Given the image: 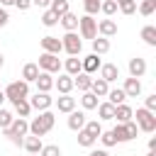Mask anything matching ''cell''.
Segmentation results:
<instances>
[{
    "label": "cell",
    "mask_w": 156,
    "mask_h": 156,
    "mask_svg": "<svg viewBox=\"0 0 156 156\" xmlns=\"http://www.w3.org/2000/svg\"><path fill=\"white\" fill-rule=\"evenodd\" d=\"M54 124H56V115L51 110H44V112H39V117H34L29 122V134L32 136H44L46 132L54 129Z\"/></svg>",
    "instance_id": "1"
},
{
    "label": "cell",
    "mask_w": 156,
    "mask_h": 156,
    "mask_svg": "<svg viewBox=\"0 0 156 156\" xmlns=\"http://www.w3.org/2000/svg\"><path fill=\"white\" fill-rule=\"evenodd\" d=\"M2 134H5L15 146H22L24 136L29 134V122H27L24 117H15V119L10 122V127H5V129H2Z\"/></svg>",
    "instance_id": "2"
},
{
    "label": "cell",
    "mask_w": 156,
    "mask_h": 156,
    "mask_svg": "<svg viewBox=\"0 0 156 156\" xmlns=\"http://www.w3.org/2000/svg\"><path fill=\"white\" fill-rule=\"evenodd\" d=\"M132 117H136L134 122H136L139 132H144V134H154V132H156V115H154L151 110L139 107L136 112H132Z\"/></svg>",
    "instance_id": "3"
},
{
    "label": "cell",
    "mask_w": 156,
    "mask_h": 156,
    "mask_svg": "<svg viewBox=\"0 0 156 156\" xmlns=\"http://www.w3.org/2000/svg\"><path fill=\"white\" fill-rule=\"evenodd\" d=\"M29 98V83L27 80H12L5 88V100L17 102V100H27Z\"/></svg>",
    "instance_id": "4"
},
{
    "label": "cell",
    "mask_w": 156,
    "mask_h": 156,
    "mask_svg": "<svg viewBox=\"0 0 156 156\" xmlns=\"http://www.w3.org/2000/svg\"><path fill=\"white\" fill-rule=\"evenodd\" d=\"M78 29H80V39H95L98 37V20L93 15H83L78 17Z\"/></svg>",
    "instance_id": "5"
},
{
    "label": "cell",
    "mask_w": 156,
    "mask_h": 156,
    "mask_svg": "<svg viewBox=\"0 0 156 156\" xmlns=\"http://www.w3.org/2000/svg\"><path fill=\"white\" fill-rule=\"evenodd\" d=\"M61 49L68 54V56H80V49H83V41L76 32H66L61 37Z\"/></svg>",
    "instance_id": "6"
},
{
    "label": "cell",
    "mask_w": 156,
    "mask_h": 156,
    "mask_svg": "<svg viewBox=\"0 0 156 156\" xmlns=\"http://www.w3.org/2000/svg\"><path fill=\"white\" fill-rule=\"evenodd\" d=\"M37 66H39V71H46V73H58V71L63 68L61 58H58L56 54H46V51L39 56V63H37Z\"/></svg>",
    "instance_id": "7"
},
{
    "label": "cell",
    "mask_w": 156,
    "mask_h": 156,
    "mask_svg": "<svg viewBox=\"0 0 156 156\" xmlns=\"http://www.w3.org/2000/svg\"><path fill=\"white\" fill-rule=\"evenodd\" d=\"M29 100V105H32V110H37V112H44V110H51V105H54V98L49 95V93H34L32 98H27Z\"/></svg>",
    "instance_id": "8"
},
{
    "label": "cell",
    "mask_w": 156,
    "mask_h": 156,
    "mask_svg": "<svg viewBox=\"0 0 156 156\" xmlns=\"http://www.w3.org/2000/svg\"><path fill=\"white\" fill-rule=\"evenodd\" d=\"M85 112L83 110H71L68 112V119H66V124H68V129L71 132H78V129H83L85 127Z\"/></svg>",
    "instance_id": "9"
},
{
    "label": "cell",
    "mask_w": 156,
    "mask_h": 156,
    "mask_svg": "<svg viewBox=\"0 0 156 156\" xmlns=\"http://www.w3.org/2000/svg\"><path fill=\"white\" fill-rule=\"evenodd\" d=\"M80 66H83V73H98L100 71V66H102V61H100V56L98 54H88L85 58H80Z\"/></svg>",
    "instance_id": "10"
},
{
    "label": "cell",
    "mask_w": 156,
    "mask_h": 156,
    "mask_svg": "<svg viewBox=\"0 0 156 156\" xmlns=\"http://www.w3.org/2000/svg\"><path fill=\"white\" fill-rule=\"evenodd\" d=\"M54 88L61 93V95H68L73 90V76L68 73H58V78H54Z\"/></svg>",
    "instance_id": "11"
},
{
    "label": "cell",
    "mask_w": 156,
    "mask_h": 156,
    "mask_svg": "<svg viewBox=\"0 0 156 156\" xmlns=\"http://www.w3.org/2000/svg\"><path fill=\"white\" fill-rule=\"evenodd\" d=\"M122 90H124V95H127V98H139V95H141V80H139V78H134V76H129V78H124Z\"/></svg>",
    "instance_id": "12"
},
{
    "label": "cell",
    "mask_w": 156,
    "mask_h": 156,
    "mask_svg": "<svg viewBox=\"0 0 156 156\" xmlns=\"http://www.w3.org/2000/svg\"><path fill=\"white\" fill-rule=\"evenodd\" d=\"M41 49L46 51V54H61L63 49H61V39L58 37H51V34H46V37H41Z\"/></svg>",
    "instance_id": "13"
},
{
    "label": "cell",
    "mask_w": 156,
    "mask_h": 156,
    "mask_svg": "<svg viewBox=\"0 0 156 156\" xmlns=\"http://www.w3.org/2000/svg\"><path fill=\"white\" fill-rule=\"evenodd\" d=\"M37 90L39 93H49V90H54V73H46V71H39V76H37Z\"/></svg>",
    "instance_id": "14"
},
{
    "label": "cell",
    "mask_w": 156,
    "mask_h": 156,
    "mask_svg": "<svg viewBox=\"0 0 156 156\" xmlns=\"http://www.w3.org/2000/svg\"><path fill=\"white\" fill-rule=\"evenodd\" d=\"M100 78L107 80V83H115L119 78V66L117 63H102L100 66Z\"/></svg>",
    "instance_id": "15"
},
{
    "label": "cell",
    "mask_w": 156,
    "mask_h": 156,
    "mask_svg": "<svg viewBox=\"0 0 156 156\" xmlns=\"http://www.w3.org/2000/svg\"><path fill=\"white\" fill-rule=\"evenodd\" d=\"M98 34H100V37H107V39L115 37V34H117V22L110 20V17H107V20H100V22H98Z\"/></svg>",
    "instance_id": "16"
},
{
    "label": "cell",
    "mask_w": 156,
    "mask_h": 156,
    "mask_svg": "<svg viewBox=\"0 0 156 156\" xmlns=\"http://www.w3.org/2000/svg\"><path fill=\"white\" fill-rule=\"evenodd\" d=\"M132 112H134V110H132L127 102H122V105H115V117H112V119H117L119 124H124V122L134 119V117H132Z\"/></svg>",
    "instance_id": "17"
},
{
    "label": "cell",
    "mask_w": 156,
    "mask_h": 156,
    "mask_svg": "<svg viewBox=\"0 0 156 156\" xmlns=\"http://www.w3.org/2000/svg\"><path fill=\"white\" fill-rule=\"evenodd\" d=\"M144 73H146V61H144V58H139V56L129 58V76H134V78H141Z\"/></svg>",
    "instance_id": "18"
},
{
    "label": "cell",
    "mask_w": 156,
    "mask_h": 156,
    "mask_svg": "<svg viewBox=\"0 0 156 156\" xmlns=\"http://www.w3.org/2000/svg\"><path fill=\"white\" fill-rule=\"evenodd\" d=\"M58 22H61V27H63L66 32H76V29H78V15H73L71 10H68L66 15H61Z\"/></svg>",
    "instance_id": "19"
},
{
    "label": "cell",
    "mask_w": 156,
    "mask_h": 156,
    "mask_svg": "<svg viewBox=\"0 0 156 156\" xmlns=\"http://www.w3.org/2000/svg\"><path fill=\"white\" fill-rule=\"evenodd\" d=\"M90 83H93V78H90V73H76L73 76V88H78L80 93H85V90H90Z\"/></svg>",
    "instance_id": "20"
},
{
    "label": "cell",
    "mask_w": 156,
    "mask_h": 156,
    "mask_svg": "<svg viewBox=\"0 0 156 156\" xmlns=\"http://www.w3.org/2000/svg\"><path fill=\"white\" fill-rule=\"evenodd\" d=\"M107 90H110V83H107V80H102V78H93V83H90V93H93V95L105 98Z\"/></svg>",
    "instance_id": "21"
},
{
    "label": "cell",
    "mask_w": 156,
    "mask_h": 156,
    "mask_svg": "<svg viewBox=\"0 0 156 156\" xmlns=\"http://www.w3.org/2000/svg\"><path fill=\"white\" fill-rule=\"evenodd\" d=\"M56 107H58V112L68 115L71 110H76V98H71V93H68V95H61V98L56 100Z\"/></svg>",
    "instance_id": "22"
},
{
    "label": "cell",
    "mask_w": 156,
    "mask_h": 156,
    "mask_svg": "<svg viewBox=\"0 0 156 156\" xmlns=\"http://www.w3.org/2000/svg\"><path fill=\"white\" fill-rule=\"evenodd\" d=\"M22 146H24V151H27V154H39L44 144H41V136H24Z\"/></svg>",
    "instance_id": "23"
},
{
    "label": "cell",
    "mask_w": 156,
    "mask_h": 156,
    "mask_svg": "<svg viewBox=\"0 0 156 156\" xmlns=\"http://www.w3.org/2000/svg\"><path fill=\"white\" fill-rule=\"evenodd\" d=\"M63 71H66L68 76H76V73H80V71H83V66H80V58H78V56H68V58L63 61Z\"/></svg>",
    "instance_id": "24"
},
{
    "label": "cell",
    "mask_w": 156,
    "mask_h": 156,
    "mask_svg": "<svg viewBox=\"0 0 156 156\" xmlns=\"http://www.w3.org/2000/svg\"><path fill=\"white\" fill-rule=\"evenodd\" d=\"M107 51H110V39H107V37H95V39H93V54L102 56V54H107Z\"/></svg>",
    "instance_id": "25"
},
{
    "label": "cell",
    "mask_w": 156,
    "mask_h": 156,
    "mask_svg": "<svg viewBox=\"0 0 156 156\" xmlns=\"http://www.w3.org/2000/svg\"><path fill=\"white\" fill-rule=\"evenodd\" d=\"M141 39H144L146 46H156V27H154V24L141 27Z\"/></svg>",
    "instance_id": "26"
},
{
    "label": "cell",
    "mask_w": 156,
    "mask_h": 156,
    "mask_svg": "<svg viewBox=\"0 0 156 156\" xmlns=\"http://www.w3.org/2000/svg\"><path fill=\"white\" fill-rule=\"evenodd\" d=\"M37 76H39V66H37V63H24V68H22V80L34 83Z\"/></svg>",
    "instance_id": "27"
},
{
    "label": "cell",
    "mask_w": 156,
    "mask_h": 156,
    "mask_svg": "<svg viewBox=\"0 0 156 156\" xmlns=\"http://www.w3.org/2000/svg\"><path fill=\"white\" fill-rule=\"evenodd\" d=\"M105 98H107V102H112V105H122V102L127 100V95H124L122 88H110Z\"/></svg>",
    "instance_id": "28"
},
{
    "label": "cell",
    "mask_w": 156,
    "mask_h": 156,
    "mask_svg": "<svg viewBox=\"0 0 156 156\" xmlns=\"http://www.w3.org/2000/svg\"><path fill=\"white\" fill-rule=\"evenodd\" d=\"M95 110H98L100 119H112V117H115V105H112V102H107V100H105V102H98V107H95Z\"/></svg>",
    "instance_id": "29"
},
{
    "label": "cell",
    "mask_w": 156,
    "mask_h": 156,
    "mask_svg": "<svg viewBox=\"0 0 156 156\" xmlns=\"http://www.w3.org/2000/svg\"><path fill=\"white\" fill-rule=\"evenodd\" d=\"M98 102H100V100H98V95H93L90 90H85V93L80 95V105H83V110H95V107H98Z\"/></svg>",
    "instance_id": "30"
},
{
    "label": "cell",
    "mask_w": 156,
    "mask_h": 156,
    "mask_svg": "<svg viewBox=\"0 0 156 156\" xmlns=\"http://www.w3.org/2000/svg\"><path fill=\"white\" fill-rule=\"evenodd\" d=\"M95 141H98V136H93V134H90V132H85V129H78V144H80V146L93 149V146H95Z\"/></svg>",
    "instance_id": "31"
},
{
    "label": "cell",
    "mask_w": 156,
    "mask_h": 156,
    "mask_svg": "<svg viewBox=\"0 0 156 156\" xmlns=\"http://www.w3.org/2000/svg\"><path fill=\"white\" fill-rule=\"evenodd\" d=\"M115 2H117V10L122 15H127V17L136 12V0H115Z\"/></svg>",
    "instance_id": "32"
},
{
    "label": "cell",
    "mask_w": 156,
    "mask_h": 156,
    "mask_svg": "<svg viewBox=\"0 0 156 156\" xmlns=\"http://www.w3.org/2000/svg\"><path fill=\"white\" fill-rule=\"evenodd\" d=\"M12 105H15V115H17V117H29V112H32L29 100H17V102H12Z\"/></svg>",
    "instance_id": "33"
},
{
    "label": "cell",
    "mask_w": 156,
    "mask_h": 156,
    "mask_svg": "<svg viewBox=\"0 0 156 156\" xmlns=\"http://www.w3.org/2000/svg\"><path fill=\"white\" fill-rule=\"evenodd\" d=\"M112 134H115V139H117V144H124V141H132V136H129V132H127V127H124V124H119V122H117V127L112 129Z\"/></svg>",
    "instance_id": "34"
},
{
    "label": "cell",
    "mask_w": 156,
    "mask_h": 156,
    "mask_svg": "<svg viewBox=\"0 0 156 156\" xmlns=\"http://www.w3.org/2000/svg\"><path fill=\"white\" fill-rule=\"evenodd\" d=\"M136 10H139V15H144V17H151V15L156 12V0H141Z\"/></svg>",
    "instance_id": "35"
},
{
    "label": "cell",
    "mask_w": 156,
    "mask_h": 156,
    "mask_svg": "<svg viewBox=\"0 0 156 156\" xmlns=\"http://www.w3.org/2000/svg\"><path fill=\"white\" fill-rule=\"evenodd\" d=\"M49 10H51V12H56V15L61 17V15H66V12L71 10V7H68V0H51Z\"/></svg>",
    "instance_id": "36"
},
{
    "label": "cell",
    "mask_w": 156,
    "mask_h": 156,
    "mask_svg": "<svg viewBox=\"0 0 156 156\" xmlns=\"http://www.w3.org/2000/svg\"><path fill=\"white\" fill-rule=\"evenodd\" d=\"M41 24H44V27H56V24H58V15H56V12H51V10L46 7V10H44V15H41Z\"/></svg>",
    "instance_id": "37"
},
{
    "label": "cell",
    "mask_w": 156,
    "mask_h": 156,
    "mask_svg": "<svg viewBox=\"0 0 156 156\" xmlns=\"http://www.w3.org/2000/svg\"><path fill=\"white\" fill-rule=\"evenodd\" d=\"M100 12H102L105 17H112V15L117 12V2H115V0H100Z\"/></svg>",
    "instance_id": "38"
},
{
    "label": "cell",
    "mask_w": 156,
    "mask_h": 156,
    "mask_svg": "<svg viewBox=\"0 0 156 156\" xmlns=\"http://www.w3.org/2000/svg\"><path fill=\"white\" fill-rule=\"evenodd\" d=\"M85 132H90L93 136H100V132H102V124L98 122V119H85V127H83Z\"/></svg>",
    "instance_id": "39"
},
{
    "label": "cell",
    "mask_w": 156,
    "mask_h": 156,
    "mask_svg": "<svg viewBox=\"0 0 156 156\" xmlns=\"http://www.w3.org/2000/svg\"><path fill=\"white\" fill-rule=\"evenodd\" d=\"M98 139L102 141V146H105V149H110V146H115V144H117V139H115L112 129H110V132H100V136H98Z\"/></svg>",
    "instance_id": "40"
},
{
    "label": "cell",
    "mask_w": 156,
    "mask_h": 156,
    "mask_svg": "<svg viewBox=\"0 0 156 156\" xmlns=\"http://www.w3.org/2000/svg\"><path fill=\"white\" fill-rule=\"evenodd\" d=\"M83 10H85V15H98L100 12V0H83Z\"/></svg>",
    "instance_id": "41"
},
{
    "label": "cell",
    "mask_w": 156,
    "mask_h": 156,
    "mask_svg": "<svg viewBox=\"0 0 156 156\" xmlns=\"http://www.w3.org/2000/svg\"><path fill=\"white\" fill-rule=\"evenodd\" d=\"M15 119V115L10 112V110H5V107H0V129H5V127H10V122Z\"/></svg>",
    "instance_id": "42"
},
{
    "label": "cell",
    "mask_w": 156,
    "mask_h": 156,
    "mask_svg": "<svg viewBox=\"0 0 156 156\" xmlns=\"http://www.w3.org/2000/svg\"><path fill=\"white\" fill-rule=\"evenodd\" d=\"M39 156H61V149L56 144H46V146H41Z\"/></svg>",
    "instance_id": "43"
},
{
    "label": "cell",
    "mask_w": 156,
    "mask_h": 156,
    "mask_svg": "<svg viewBox=\"0 0 156 156\" xmlns=\"http://www.w3.org/2000/svg\"><path fill=\"white\" fill-rule=\"evenodd\" d=\"M144 107H146V110H151V112H156V93L146 95V100H144Z\"/></svg>",
    "instance_id": "44"
},
{
    "label": "cell",
    "mask_w": 156,
    "mask_h": 156,
    "mask_svg": "<svg viewBox=\"0 0 156 156\" xmlns=\"http://www.w3.org/2000/svg\"><path fill=\"white\" fill-rule=\"evenodd\" d=\"M124 127H127L129 136H132V139H136V134H139V127H136V122H134V119H129V122H124Z\"/></svg>",
    "instance_id": "45"
},
{
    "label": "cell",
    "mask_w": 156,
    "mask_h": 156,
    "mask_svg": "<svg viewBox=\"0 0 156 156\" xmlns=\"http://www.w3.org/2000/svg\"><path fill=\"white\" fill-rule=\"evenodd\" d=\"M15 7H17L20 12H24V10L32 7V0H15Z\"/></svg>",
    "instance_id": "46"
},
{
    "label": "cell",
    "mask_w": 156,
    "mask_h": 156,
    "mask_svg": "<svg viewBox=\"0 0 156 156\" xmlns=\"http://www.w3.org/2000/svg\"><path fill=\"white\" fill-rule=\"evenodd\" d=\"M10 22V15H7V7H0V27H5Z\"/></svg>",
    "instance_id": "47"
},
{
    "label": "cell",
    "mask_w": 156,
    "mask_h": 156,
    "mask_svg": "<svg viewBox=\"0 0 156 156\" xmlns=\"http://www.w3.org/2000/svg\"><path fill=\"white\" fill-rule=\"evenodd\" d=\"M88 156H110V151H107V149H93Z\"/></svg>",
    "instance_id": "48"
},
{
    "label": "cell",
    "mask_w": 156,
    "mask_h": 156,
    "mask_svg": "<svg viewBox=\"0 0 156 156\" xmlns=\"http://www.w3.org/2000/svg\"><path fill=\"white\" fill-rule=\"evenodd\" d=\"M32 5H37V7H44V10H46V7L51 5V0H32Z\"/></svg>",
    "instance_id": "49"
},
{
    "label": "cell",
    "mask_w": 156,
    "mask_h": 156,
    "mask_svg": "<svg viewBox=\"0 0 156 156\" xmlns=\"http://www.w3.org/2000/svg\"><path fill=\"white\" fill-rule=\"evenodd\" d=\"M149 154H156V136L149 139Z\"/></svg>",
    "instance_id": "50"
},
{
    "label": "cell",
    "mask_w": 156,
    "mask_h": 156,
    "mask_svg": "<svg viewBox=\"0 0 156 156\" xmlns=\"http://www.w3.org/2000/svg\"><path fill=\"white\" fill-rule=\"evenodd\" d=\"M10 5H15V0H0V7H10Z\"/></svg>",
    "instance_id": "51"
},
{
    "label": "cell",
    "mask_w": 156,
    "mask_h": 156,
    "mask_svg": "<svg viewBox=\"0 0 156 156\" xmlns=\"http://www.w3.org/2000/svg\"><path fill=\"white\" fill-rule=\"evenodd\" d=\"M2 102H5V90H0V107H2Z\"/></svg>",
    "instance_id": "52"
},
{
    "label": "cell",
    "mask_w": 156,
    "mask_h": 156,
    "mask_svg": "<svg viewBox=\"0 0 156 156\" xmlns=\"http://www.w3.org/2000/svg\"><path fill=\"white\" fill-rule=\"evenodd\" d=\"M2 66H5V56L0 54V68H2Z\"/></svg>",
    "instance_id": "53"
},
{
    "label": "cell",
    "mask_w": 156,
    "mask_h": 156,
    "mask_svg": "<svg viewBox=\"0 0 156 156\" xmlns=\"http://www.w3.org/2000/svg\"><path fill=\"white\" fill-rule=\"evenodd\" d=\"M27 156H39V154H27Z\"/></svg>",
    "instance_id": "54"
},
{
    "label": "cell",
    "mask_w": 156,
    "mask_h": 156,
    "mask_svg": "<svg viewBox=\"0 0 156 156\" xmlns=\"http://www.w3.org/2000/svg\"><path fill=\"white\" fill-rule=\"evenodd\" d=\"M149 156H156V154H149Z\"/></svg>",
    "instance_id": "55"
}]
</instances>
